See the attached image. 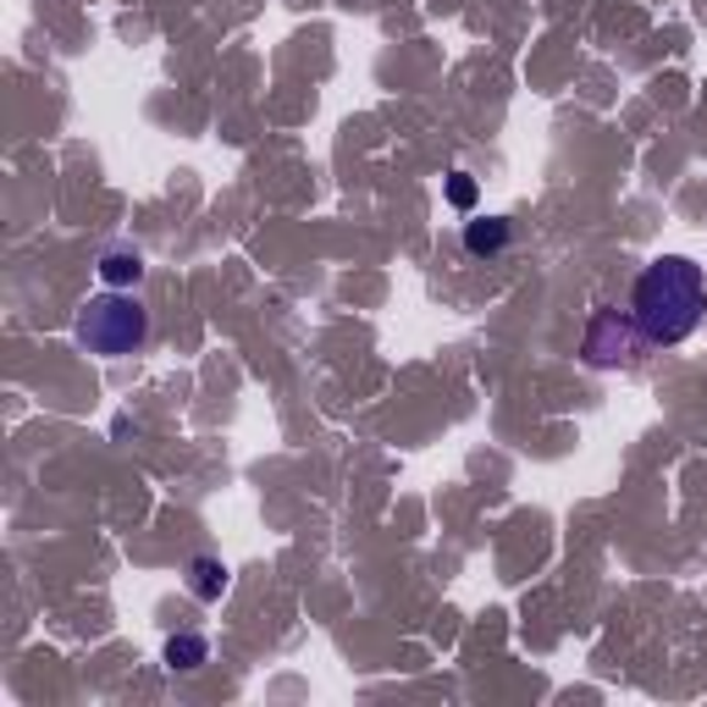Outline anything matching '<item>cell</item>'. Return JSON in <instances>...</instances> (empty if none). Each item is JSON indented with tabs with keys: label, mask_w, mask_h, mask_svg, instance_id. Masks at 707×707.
I'll return each instance as SVG.
<instances>
[{
	"label": "cell",
	"mask_w": 707,
	"mask_h": 707,
	"mask_svg": "<svg viewBox=\"0 0 707 707\" xmlns=\"http://www.w3.org/2000/svg\"><path fill=\"white\" fill-rule=\"evenodd\" d=\"M199 663H210V641H205L199 630H177V635L166 641V668H183V674H194Z\"/></svg>",
	"instance_id": "obj_6"
},
{
	"label": "cell",
	"mask_w": 707,
	"mask_h": 707,
	"mask_svg": "<svg viewBox=\"0 0 707 707\" xmlns=\"http://www.w3.org/2000/svg\"><path fill=\"white\" fill-rule=\"evenodd\" d=\"M701 309H707V276L690 254H663L635 276L630 315H635V326L652 348L685 342L701 326Z\"/></svg>",
	"instance_id": "obj_1"
},
{
	"label": "cell",
	"mask_w": 707,
	"mask_h": 707,
	"mask_svg": "<svg viewBox=\"0 0 707 707\" xmlns=\"http://www.w3.org/2000/svg\"><path fill=\"white\" fill-rule=\"evenodd\" d=\"M465 249H470L476 260H481V254H487V260H492V254H503V249H509V221H503V216L470 221V227H465Z\"/></svg>",
	"instance_id": "obj_5"
},
{
	"label": "cell",
	"mask_w": 707,
	"mask_h": 707,
	"mask_svg": "<svg viewBox=\"0 0 707 707\" xmlns=\"http://www.w3.org/2000/svg\"><path fill=\"white\" fill-rule=\"evenodd\" d=\"M641 348H652V342L641 337V326H635V315H630V309H613V304H602V309L586 320L580 354H586V366H591V371H613V366H630Z\"/></svg>",
	"instance_id": "obj_3"
},
{
	"label": "cell",
	"mask_w": 707,
	"mask_h": 707,
	"mask_svg": "<svg viewBox=\"0 0 707 707\" xmlns=\"http://www.w3.org/2000/svg\"><path fill=\"white\" fill-rule=\"evenodd\" d=\"M144 276V254L139 249H106L100 254V282L106 287H139Z\"/></svg>",
	"instance_id": "obj_4"
},
{
	"label": "cell",
	"mask_w": 707,
	"mask_h": 707,
	"mask_svg": "<svg viewBox=\"0 0 707 707\" xmlns=\"http://www.w3.org/2000/svg\"><path fill=\"white\" fill-rule=\"evenodd\" d=\"M78 342L100 360H128L150 342V309L133 293H100L78 309Z\"/></svg>",
	"instance_id": "obj_2"
},
{
	"label": "cell",
	"mask_w": 707,
	"mask_h": 707,
	"mask_svg": "<svg viewBox=\"0 0 707 707\" xmlns=\"http://www.w3.org/2000/svg\"><path fill=\"white\" fill-rule=\"evenodd\" d=\"M476 194H481V188H476V177H470V172H454V177H448V205H454V210H470V205H476Z\"/></svg>",
	"instance_id": "obj_8"
},
{
	"label": "cell",
	"mask_w": 707,
	"mask_h": 707,
	"mask_svg": "<svg viewBox=\"0 0 707 707\" xmlns=\"http://www.w3.org/2000/svg\"><path fill=\"white\" fill-rule=\"evenodd\" d=\"M188 591H194L199 602H216V597L227 591V564H221V558H194V564H188Z\"/></svg>",
	"instance_id": "obj_7"
}]
</instances>
